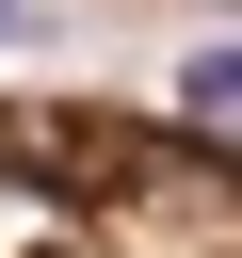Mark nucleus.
Returning <instances> with one entry per match:
<instances>
[{"instance_id": "nucleus-1", "label": "nucleus", "mask_w": 242, "mask_h": 258, "mask_svg": "<svg viewBox=\"0 0 242 258\" xmlns=\"http://www.w3.org/2000/svg\"><path fill=\"white\" fill-rule=\"evenodd\" d=\"M0 258H242V129L113 81H0Z\"/></svg>"}, {"instance_id": "nucleus-2", "label": "nucleus", "mask_w": 242, "mask_h": 258, "mask_svg": "<svg viewBox=\"0 0 242 258\" xmlns=\"http://www.w3.org/2000/svg\"><path fill=\"white\" fill-rule=\"evenodd\" d=\"M0 32H32V48H161V32H242V0H0Z\"/></svg>"}]
</instances>
